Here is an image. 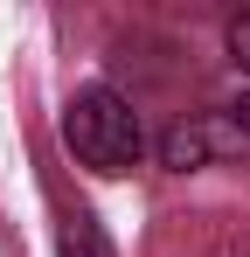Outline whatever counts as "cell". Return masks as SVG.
<instances>
[{
	"label": "cell",
	"instance_id": "cell-1",
	"mask_svg": "<svg viewBox=\"0 0 250 257\" xmlns=\"http://www.w3.org/2000/svg\"><path fill=\"white\" fill-rule=\"evenodd\" d=\"M63 146H70L90 174H132L139 153H146V125H139V111L125 104L118 90L90 84V90H77L70 111H63Z\"/></svg>",
	"mask_w": 250,
	"mask_h": 257
},
{
	"label": "cell",
	"instance_id": "cell-2",
	"mask_svg": "<svg viewBox=\"0 0 250 257\" xmlns=\"http://www.w3.org/2000/svg\"><path fill=\"white\" fill-rule=\"evenodd\" d=\"M215 146H222V139H215V132H208L202 118H195V125L181 118V125H174V132H167V139H160V160H167V167H174V174H195V167H202V160H208V153H215Z\"/></svg>",
	"mask_w": 250,
	"mask_h": 257
},
{
	"label": "cell",
	"instance_id": "cell-4",
	"mask_svg": "<svg viewBox=\"0 0 250 257\" xmlns=\"http://www.w3.org/2000/svg\"><path fill=\"white\" fill-rule=\"evenodd\" d=\"M63 257H97V236H90V222H70V229H63Z\"/></svg>",
	"mask_w": 250,
	"mask_h": 257
},
{
	"label": "cell",
	"instance_id": "cell-5",
	"mask_svg": "<svg viewBox=\"0 0 250 257\" xmlns=\"http://www.w3.org/2000/svg\"><path fill=\"white\" fill-rule=\"evenodd\" d=\"M229 125H236V132H250V84H243V97L229 104Z\"/></svg>",
	"mask_w": 250,
	"mask_h": 257
},
{
	"label": "cell",
	"instance_id": "cell-3",
	"mask_svg": "<svg viewBox=\"0 0 250 257\" xmlns=\"http://www.w3.org/2000/svg\"><path fill=\"white\" fill-rule=\"evenodd\" d=\"M222 49H229V63H236V70H250V7H243V14H229Z\"/></svg>",
	"mask_w": 250,
	"mask_h": 257
}]
</instances>
